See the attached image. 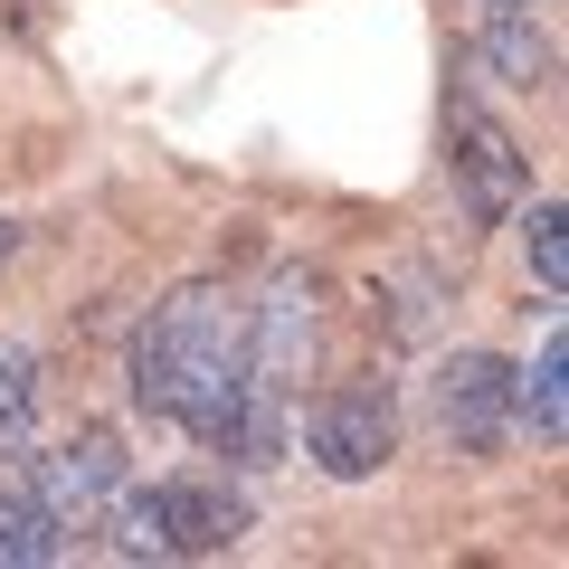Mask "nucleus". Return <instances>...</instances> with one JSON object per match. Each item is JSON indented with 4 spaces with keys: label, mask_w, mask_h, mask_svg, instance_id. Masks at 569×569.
Returning <instances> with one entry per match:
<instances>
[{
    "label": "nucleus",
    "mask_w": 569,
    "mask_h": 569,
    "mask_svg": "<svg viewBox=\"0 0 569 569\" xmlns=\"http://www.w3.org/2000/svg\"><path fill=\"white\" fill-rule=\"evenodd\" d=\"M475 48L503 86H550V29L541 10H512V0H475Z\"/></svg>",
    "instance_id": "nucleus-8"
},
{
    "label": "nucleus",
    "mask_w": 569,
    "mask_h": 569,
    "mask_svg": "<svg viewBox=\"0 0 569 569\" xmlns=\"http://www.w3.org/2000/svg\"><path fill=\"white\" fill-rule=\"evenodd\" d=\"M133 399L152 418H171L181 437L228 456L247 418V305L228 284H171L162 305L142 313L133 332Z\"/></svg>",
    "instance_id": "nucleus-1"
},
{
    "label": "nucleus",
    "mask_w": 569,
    "mask_h": 569,
    "mask_svg": "<svg viewBox=\"0 0 569 569\" xmlns=\"http://www.w3.org/2000/svg\"><path fill=\"white\" fill-rule=\"evenodd\" d=\"M313 351H323V305H313V276L284 266L266 284V305H247V389L295 408L313 380Z\"/></svg>",
    "instance_id": "nucleus-6"
},
{
    "label": "nucleus",
    "mask_w": 569,
    "mask_h": 569,
    "mask_svg": "<svg viewBox=\"0 0 569 569\" xmlns=\"http://www.w3.org/2000/svg\"><path fill=\"white\" fill-rule=\"evenodd\" d=\"M295 447H305L313 475H332V485H370V475L399 456V399H389V380H332L323 399L305 408Z\"/></svg>",
    "instance_id": "nucleus-3"
},
{
    "label": "nucleus",
    "mask_w": 569,
    "mask_h": 569,
    "mask_svg": "<svg viewBox=\"0 0 569 569\" xmlns=\"http://www.w3.org/2000/svg\"><path fill=\"white\" fill-rule=\"evenodd\" d=\"M512 219H522V257H531V276H541V295H560L569 284V219H560V200H522Z\"/></svg>",
    "instance_id": "nucleus-12"
},
{
    "label": "nucleus",
    "mask_w": 569,
    "mask_h": 569,
    "mask_svg": "<svg viewBox=\"0 0 569 569\" xmlns=\"http://www.w3.org/2000/svg\"><path fill=\"white\" fill-rule=\"evenodd\" d=\"M447 181H456V200H466L475 228H503L512 209L531 200L522 142H512L503 123L485 114V104H456V114H447Z\"/></svg>",
    "instance_id": "nucleus-7"
},
{
    "label": "nucleus",
    "mask_w": 569,
    "mask_h": 569,
    "mask_svg": "<svg viewBox=\"0 0 569 569\" xmlns=\"http://www.w3.org/2000/svg\"><path fill=\"white\" fill-rule=\"evenodd\" d=\"M48 560H67V531L48 522V503L29 485H10L0 493V569H48Z\"/></svg>",
    "instance_id": "nucleus-10"
},
{
    "label": "nucleus",
    "mask_w": 569,
    "mask_h": 569,
    "mask_svg": "<svg viewBox=\"0 0 569 569\" xmlns=\"http://www.w3.org/2000/svg\"><path fill=\"white\" fill-rule=\"evenodd\" d=\"M29 427H39V351L0 342V456H20Z\"/></svg>",
    "instance_id": "nucleus-11"
},
{
    "label": "nucleus",
    "mask_w": 569,
    "mask_h": 569,
    "mask_svg": "<svg viewBox=\"0 0 569 569\" xmlns=\"http://www.w3.org/2000/svg\"><path fill=\"white\" fill-rule=\"evenodd\" d=\"M427 408H437V437H447L456 456H503L512 437H522V418H512V361L503 351H447V361L427 370Z\"/></svg>",
    "instance_id": "nucleus-5"
},
{
    "label": "nucleus",
    "mask_w": 569,
    "mask_h": 569,
    "mask_svg": "<svg viewBox=\"0 0 569 569\" xmlns=\"http://www.w3.org/2000/svg\"><path fill=\"white\" fill-rule=\"evenodd\" d=\"M512 418H522L541 447L569 437V332H550V342L531 351V370H512Z\"/></svg>",
    "instance_id": "nucleus-9"
},
{
    "label": "nucleus",
    "mask_w": 569,
    "mask_h": 569,
    "mask_svg": "<svg viewBox=\"0 0 569 569\" xmlns=\"http://www.w3.org/2000/svg\"><path fill=\"white\" fill-rule=\"evenodd\" d=\"M10 257H20V219L0 209V276H10Z\"/></svg>",
    "instance_id": "nucleus-13"
},
{
    "label": "nucleus",
    "mask_w": 569,
    "mask_h": 569,
    "mask_svg": "<svg viewBox=\"0 0 569 569\" xmlns=\"http://www.w3.org/2000/svg\"><path fill=\"white\" fill-rule=\"evenodd\" d=\"M247 522H257V503L228 475H152V485H123L104 512L123 560H219L247 541Z\"/></svg>",
    "instance_id": "nucleus-2"
},
{
    "label": "nucleus",
    "mask_w": 569,
    "mask_h": 569,
    "mask_svg": "<svg viewBox=\"0 0 569 569\" xmlns=\"http://www.w3.org/2000/svg\"><path fill=\"white\" fill-rule=\"evenodd\" d=\"M123 485H133V456H123L114 427H67L58 447L29 456V493L48 503L58 531H104V512H114Z\"/></svg>",
    "instance_id": "nucleus-4"
}]
</instances>
